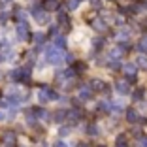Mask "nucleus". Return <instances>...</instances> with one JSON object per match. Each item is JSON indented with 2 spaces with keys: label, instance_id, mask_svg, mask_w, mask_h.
I'll use <instances>...</instances> for the list:
<instances>
[{
  "label": "nucleus",
  "instance_id": "obj_10",
  "mask_svg": "<svg viewBox=\"0 0 147 147\" xmlns=\"http://www.w3.org/2000/svg\"><path fill=\"white\" fill-rule=\"evenodd\" d=\"M92 26H94L96 30H100V32H104V30H108V25H106L102 19H96L94 23H92Z\"/></svg>",
  "mask_w": 147,
  "mask_h": 147
},
{
  "label": "nucleus",
  "instance_id": "obj_11",
  "mask_svg": "<svg viewBox=\"0 0 147 147\" xmlns=\"http://www.w3.org/2000/svg\"><path fill=\"white\" fill-rule=\"evenodd\" d=\"M66 113H68V111H64V109H59V111L55 113V117H53V121H55V123H62V121L66 119Z\"/></svg>",
  "mask_w": 147,
  "mask_h": 147
},
{
  "label": "nucleus",
  "instance_id": "obj_32",
  "mask_svg": "<svg viewBox=\"0 0 147 147\" xmlns=\"http://www.w3.org/2000/svg\"><path fill=\"white\" fill-rule=\"evenodd\" d=\"M98 147H106V145H98Z\"/></svg>",
  "mask_w": 147,
  "mask_h": 147
},
{
  "label": "nucleus",
  "instance_id": "obj_19",
  "mask_svg": "<svg viewBox=\"0 0 147 147\" xmlns=\"http://www.w3.org/2000/svg\"><path fill=\"white\" fill-rule=\"evenodd\" d=\"M72 70H76V72H85V64H83V62H76Z\"/></svg>",
  "mask_w": 147,
  "mask_h": 147
},
{
  "label": "nucleus",
  "instance_id": "obj_14",
  "mask_svg": "<svg viewBox=\"0 0 147 147\" xmlns=\"http://www.w3.org/2000/svg\"><path fill=\"white\" fill-rule=\"evenodd\" d=\"M55 47H59V49H64L66 47V42H64L62 36H57V38H55Z\"/></svg>",
  "mask_w": 147,
  "mask_h": 147
},
{
  "label": "nucleus",
  "instance_id": "obj_12",
  "mask_svg": "<svg viewBox=\"0 0 147 147\" xmlns=\"http://www.w3.org/2000/svg\"><path fill=\"white\" fill-rule=\"evenodd\" d=\"M4 142L8 143V145H13V143H15V134H13V132H6L4 134Z\"/></svg>",
  "mask_w": 147,
  "mask_h": 147
},
{
  "label": "nucleus",
  "instance_id": "obj_24",
  "mask_svg": "<svg viewBox=\"0 0 147 147\" xmlns=\"http://www.w3.org/2000/svg\"><path fill=\"white\" fill-rule=\"evenodd\" d=\"M98 132H100V130L96 128L94 125H91V126H89V134H91V136H96V134H98Z\"/></svg>",
  "mask_w": 147,
  "mask_h": 147
},
{
  "label": "nucleus",
  "instance_id": "obj_30",
  "mask_svg": "<svg viewBox=\"0 0 147 147\" xmlns=\"http://www.w3.org/2000/svg\"><path fill=\"white\" fill-rule=\"evenodd\" d=\"M92 2V6H100V0H91Z\"/></svg>",
  "mask_w": 147,
  "mask_h": 147
},
{
  "label": "nucleus",
  "instance_id": "obj_17",
  "mask_svg": "<svg viewBox=\"0 0 147 147\" xmlns=\"http://www.w3.org/2000/svg\"><path fill=\"white\" fill-rule=\"evenodd\" d=\"M143 89H138V91H134V94H132V98L136 100V102H142V98H143Z\"/></svg>",
  "mask_w": 147,
  "mask_h": 147
},
{
  "label": "nucleus",
  "instance_id": "obj_23",
  "mask_svg": "<svg viewBox=\"0 0 147 147\" xmlns=\"http://www.w3.org/2000/svg\"><path fill=\"white\" fill-rule=\"evenodd\" d=\"M59 134H61L62 138H64V136H68V134H70V126H62V128H61V132H59Z\"/></svg>",
  "mask_w": 147,
  "mask_h": 147
},
{
  "label": "nucleus",
  "instance_id": "obj_13",
  "mask_svg": "<svg viewBox=\"0 0 147 147\" xmlns=\"http://www.w3.org/2000/svg\"><path fill=\"white\" fill-rule=\"evenodd\" d=\"M34 113H36L38 119H43V121H47V119H49V113L45 111V109H34Z\"/></svg>",
  "mask_w": 147,
  "mask_h": 147
},
{
  "label": "nucleus",
  "instance_id": "obj_28",
  "mask_svg": "<svg viewBox=\"0 0 147 147\" xmlns=\"http://www.w3.org/2000/svg\"><path fill=\"white\" fill-rule=\"evenodd\" d=\"M140 145H142V147H147V138H140Z\"/></svg>",
  "mask_w": 147,
  "mask_h": 147
},
{
  "label": "nucleus",
  "instance_id": "obj_29",
  "mask_svg": "<svg viewBox=\"0 0 147 147\" xmlns=\"http://www.w3.org/2000/svg\"><path fill=\"white\" fill-rule=\"evenodd\" d=\"M55 147H68L66 143H62V142H59V143H55Z\"/></svg>",
  "mask_w": 147,
  "mask_h": 147
},
{
  "label": "nucleus",
  "instance_id": "obj_31",
  "mask_svg": "<svg viewBox=\"0 0 147 147\" xmlns=\"http://www.w3.org/2000/svg\"><path fill=\"white\" fill-rule=\"evenodd\" d=\"M79 147H89V143H79Z\"/></svg>",
  "mask_w": 147,
  "mask_h": 147
},
{
  "label": "nucleus",
  "instance_id": "obj_21",
  "mask_svg": "<svg viewBox=\"0 0 147 147\" xmlns=\"http://www.w3.org/2000/svg\"><path fill=\"white\" fill-rule=\"evenodd\" d=\"M138 66L147 68V55H145V57H140V59H138Z\"/></svg>",
  "mask_w": 147,
  "mask_h": 147
},
{
  "label": "nucleus",
  "instance_id": "obj_2",
  "mask_svg": "<svg viewBox=\"0 0 147 147\" xmlns=\"http://www.w3.org/2000/svg\"><path fill=\"white\" fill-rule=\"evenodd\" d=\"M59 96H57V92L53 91V89H49V87H42L38 92V100L42 102V104H45V102H49V100H57Z\"/></svg>",
  "mask_w": 147,
  "mask_h": 147
},
{
  "label": "nucleus",
  "instance_id": "obj_7",
  "mask_svg": "<svg viewBox=\"0 0 147 147\" xmlns=\"http://www.w3.org/2000/svg\"><path fill=\"white\" fill-rule=\"evenodd\" d=\"M123 70H125L126 78L134 79V76H136V66H134V64H125V66H123Z\"/></svg>",
  "mask_w": 147,
  "mask_h": 147
},
{
  "label": "nucleus",
  "instance_id": "obj_26",
  "mask_svg": "<svg viewBox=\"0 0 147 147\" xmlns=\"http://www.w3.org/2000/svg\"><path fill=\"white\" fill-rule=\"evenodd\" d=\"M34 42L38 43V45H40V43H43V34H36L34 36Z\"/></svg>",
  "mask_w": 147,
  "mask_h": 147
},
{
  "label": "nucleus",
  "instance_id": "obj_25",
  "mask_svg": "<svg viewBox=\"0 0 147 147\" xmlns=\"http://www.w3.org/2000/svg\"><path fill=\"white\" fill-rule=\"evenodd\" d=\"M6 119H11V115L8 111H0V121H6Z\"/></svg>",
  "mask_w": 147,
  "mask_h": 147
},
{
  "label": "nucleus",
  "instance_id": "obj_3",
  "mask_svg": "<svg viewBox=\"0 0 147 147\" xmlns=\"http://www.w3.org/2000/svg\"><path fill=\"white\" fill-rule=\"evenodd\" d=\"M17 36H19V40H28L30 38V32H28V25H26L25 21H19V25H17Z\"/></svg>",
  "mask_w": 147,
  "mask_h": 147
},
{
  "label": "nucleus",
  "instance_id": "obj_6",
  "mask_svg": "<svg viewBox=\"0 0 147 147\" xmlns=\"http://www.w3.org/2000/svg\"><path fill=\"white\" fill-rule=\"evenodd\" d=\"M115 147H128V138H126V134H119L117 136Z\"/></svg>",
  "mask_w": 147,
  "mask_h": 147
},
{
  "label": "nucleus",
  "instance_id": "obj_18",
  "mask_svg": "<svg viewBox=\"0 0 147 147\" xmlns=\"http://www.w3.org/2000/svg\"><path fill=\"white\" fill-rule=\"evenodd\" d=\"M79 2H81V0H70L68 2V9H78Z\"/></svg>",
  "mask_w": 147,
  "mask_h": 147
},
{
  "label": "nucleus",
  "instance_id": "obj_22",
  "mask_svg": "<svg viewBox=\"0 0 147 147\" xmlns=\"http://www.w3.org/2000/svg\"><path fill=\"white\" fill-rule=\"evenodd\" d=\"M92 45H94V47H102V45H104V38H94Z\"/></svg>",
  "mask_w": 147,
  "mask_h": 147
},
{
  "label": "nucleus",
  "instance_id": "obj_8",
  "mask_svg": "<svg viewBox=\"0 0 147 147\" xmlns=\"http://www.w3.org/2000/svg\"><path fill=\"white\" fill-rule=\"evenodd\" d=\"M91 89H92V91H108L100 79H92V81H91Z\"/></svg>",
  "mask_w": 147,
  "mask_h": 147
},
{
  "label": "nucleus",
  "instance_id": "obj_9",
  "mask_svg": "<svg viewBox=\"0 0 147 147\" xmlns=\"http://www.w3.org/2000/svg\"><path fill=\"white\" fill-rule=\"evenodd\" d=\"M126 121H128V123H138L140 121L138 113H136L134 109H128V111H126Z\"/></svg>",
  "mask_w": 147,
  "mask_h": 147
},
{
  "label": "nucleus",
  "instance_id": "obj_20",
  "mask_svg": "<svg viewBox=\"0 0 147 147\" xmlns=\"http://www.w3.org/2000/svg\"><path fill=\"white\" fill-rule=\"evenodd\" d=\"M119 49H121L123 53H125V51H130V42H121V45H119Z\"/></svg>",
  "mask_w": 147,
  "mask_h": 147
},
{
  "label": "nucleus",
  "instance_id": "obj_4",
  "mask_svg": "<svg viewBox=\"0 0 147 147\" xmlns=\"http://www.w3.org/2000/svg\"><path fill=\"white\" fill-rule=\"evenodd\" d=\"M91 96H92V89L91 87H81L79 89V100H83V102H87V100H91Z\"/></svg>",
  "mask_w": 147,
  "mask_h": 147
},
{
  "label": "nucleus",
  "instance_id": "obj_16",
  "mask_svg": "<svg viewBox=\"0 0 147 147\" xmlns=\"http://www.w3.org/2000/svg\"><path fill=\"white\" fill-rule=\"evenodd\" d=\"M43 6H45V9H55L57 6H59V2H57V0H45Z\"/></svg>",
  "mask_w": 147,
  "mask_h": 147
},
{
  "label": "nucleus",
  "instance_id": "obj_1",
  "mask_svg": "<svg viewBox=\"0 0 147 147\" xmlns=\"http://www.w3.org/2000/svg\"><path fill=\"white\" fill-rule=\"evenodd\" d=\"M45 61L49 62V64H61L62 61H64V53L61 51L59 47H47V51H45Z\"/></svg>",
  "mask_w": 147,
  "mask_h": 147
},
{
  "label": "nucleus",
  "instance_id": "obj_5",
  "mask_svg": "<svg viewBox=\"0 0 147 147\" xmlns=\"http://www.w3.org/2000/svg\"><path fill=\"white\" fill-rule=\"evenodd\" d=\"M115 91L119 92V94H128V85H126L125 81H117L115 83Z\"/></svg>",
  "mask_w": 147,
  "mask_h": 147
},
{
  "label": "nucleus",
  "instance_id": "obj_27",
  "mask_svg": "<svg viewBox=\"0 0 147 147\" xmlns=\"http://www.w3.org/2000/svg\"><path fill=\"white\" fill-rule=\"evenodd\" d=\"M109 68H119V61H111L109 62Z\"/></svg>",
  "mask_w": 147,
  "mask_h": 147
},
{
  "label": "nucleus",
  "instance_id": "obj_15",
  "mask_svg": "<svg viewBox=\"0 0 147 147\" xmlns=\"http://www.w3.org/2000/svg\"><path fill=\"white\" fill-rule=\"evenodd\" d=\"M140 51H142L143 55H147V36H143V38L140 40Z\"/></svg>",
  "mask_w": 147,
  "mask_h": 147
}]
</instances>
